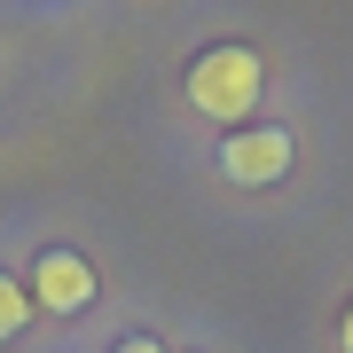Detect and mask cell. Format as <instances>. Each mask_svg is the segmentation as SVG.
Instances as JSON below:
<instances>
[{"instance_id": "cell-1", "label": "cell", "mask_w": 353, "mask_h": 353, "mask_svg": "<svg viewBox=\"0 0 353 353\" xmlns=\"http://www.w3.org/2000/svg\"><path fill=\"white\" fill-rule=\"evenodd\" d=\"M259 87H267L259 48H204L189 63V110H204L212 126H243L259 110Z\"/></svg>"}, {"instance_id": "cell-2", "label": "cell", "mask_w": 353, "mask_h": 353, "mask_svg": "<svg viewBox=\"0 0 353 353\" xmlns=\"http://www.w3.org/2000/svg\"><path fill=\"white\" fill-rule=\"evenodd\" d=\"M220 173L236 181V189H275L290 173V134L283 126H236L220 141Z\"/></svg>"}, {"instance_id": "cell-3", "label": "cell", "mask_w": 353, "mask_h": 353, "mask_svg": "<svg viewBox=\"0 0 353 353\" xmlns=\"http://www.w3.org/2000/svg\"><path fill=\"white\" fill-rule=\"evenodd\" d=\"M32 306H48V314H87L94 306V267L79 259V252H39L32 259Z\"/></svg>"}, {"instance_id": "cell-4", "label": "cell", "mask_w": 353, "mask_h": 353, "mask_svg": "<svg viewBox=\"0 0 353 353\" xmlns=\"http://www.w3.org/2000/svg\"><path fill=\"white\" fill-rule=\"evenodd\" d=\"M24 314H32V290L16 283V275H0V338H16V330H24Z\"/></svg>"}, {"instance_id": "cell-5", "label": "cell", "mask_w": 353, "mask_h": 353, "mask_svg": "<svg viewBox=\"0 0 353 353\" xmlns=\"http://www.w3.org/2000/svg\"><path fill=\"white\" fill-rule=\"evenodd\" d=\"M110 353H165V345H157V338H118Z\"/></svg>"}, {"instance_id": "cell-6", "label": "cell", "mask_w": 353, "mask_h": 353, "mask_svg": "<svg viewBox=\"0 0 353 353\" xmlns=\"http://www.w3.org/2000/svg\"><path fill=\"white\" fill-rule=\"evenodd\" d=\"M338 345H345V353H353V306H345V322H338Z\"/></svg>"}]
</instances>
